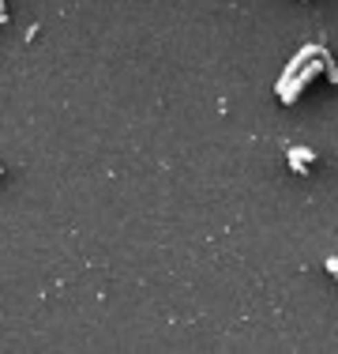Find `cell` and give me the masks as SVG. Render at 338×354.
I'll return each mask as SVG.
<instances>
[{
	"mask_svg": "<svg viewBox=\"0 0 338 354\" xmlns=\"http://www.w3.org/2000/svg\"><path fill=\"white\" fill-rule=\"evenodd\" d=\"M319 75H324V61L316 57V61H308V64H304V68H301L297 75H293V80L286 83V87H278V98H282L286 106H293V102L301 98V91L308 87L312 80H319Z\"/></svg>",
	"mask_w": 338,
	"mask_h": 354,
	"instance_id": "cell-1",
	"label": "cell"
},
{
	"mask_svg": "<svg viewBox=\"0 0 338 354\" xmlns=\"http://www.w3.org/2000/svg\"><path fill=\"white\" fill-rule=\"evenodd\" d=\"M316 57H319V46H301V49H297V57H293V61L282 68V80H278V87H286V83H290L293 75H297L308 61H316ZM278 87H275V91H278Z\"/></svg>",
	"mask_w": 338,
	"mask_h": 354,
	"instance_id": "cell-2",
	"label": "cell"
},
{
	"mask_svg": "<svg viewBox=\"0 0 338 354\" xmlns=\"http://www.w3.org/2000/svg\"><path fill=\"white\" fill-rule=\"evenodd\" d=\"M286 158H290V170L293 174H308V166L316 162V155H312L308 147H286Z\"/></svg>",
	"mask_w": 338,
	"mask_h": 354,
	"instance_id": "cell-3",
	"label": "cell"
},
{
	"mask_svg": "<svg viewBox=\"0 0 338 354\" xmlns=\"http://www.w3.org/2000/svg\"><path fill=\"white\" fill-rule=\"evenodd\" d=\"M319 61H324V75H327V83H338V64L331 61V53H327L324 46H319Z\"/></svg>",
	"mask_w": 338,
	"mask_h": 354,
	"instance_id": "cell-4",
	"label": "cell"
},
{
	"mask_svg": "<svg viewBox=\"0 0 338 354\" xmlns=\"http://www.w3.org/2000/svg\"><path fill=\"white\" fill-rule=\"evenodd\" d=\"M324 264H327V272H331V275H335V279H338V257H327V260H324Z\"/></svg>",
	"mask_w": 338,
	"mask_h": 354,
	"instance_id": "cell-5",
	"label": "cell"
},
{
	"mask_svg": "<svg viewBox=\"0 0 338 354\" xmlns=\"http://www.w3.org/2000/svg\"><path fill=\"white\" fill-rule=\"evenodd\" d=\"M8 23V8H4V0H0V27Z\"/></svg>",
	"mask_w": 338,
	"mask_h": 354,
	"instance_id": "cell-6",
	"label": "cell"
},
{
	"mask_svg": "<svg viewBox=\"0 0 338 354\" xmlns=\"http://www.w3.org/2000/svg\"><path fill=\"white\" fill-rule=\"evenodd\" d=\"M0 174H4V166H0Z\"/></svg>",
	"mask_w": 338,
	"mask_h": 354,
	"instance_id": "cell-7",
	"label": "cell"
}]
</instances>
